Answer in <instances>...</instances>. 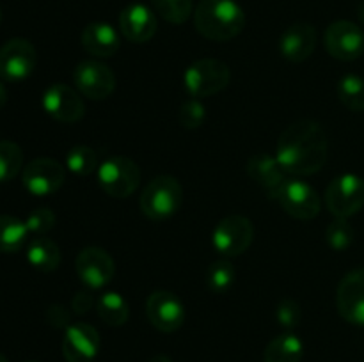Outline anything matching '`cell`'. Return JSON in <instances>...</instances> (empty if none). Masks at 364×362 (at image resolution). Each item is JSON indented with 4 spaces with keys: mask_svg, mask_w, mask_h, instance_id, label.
Segmentation results:
<instances>
[{
    "mask_svg": "<svg viewBox=\"0 0 364 362\" xmlns=\"http://www.w3.org/2000/svg\"><path fill=\"white\" fill-rule=\"evenodd\" d=\"M231 82V71L219 59H199L183 73V85L191 98H208L226 89Z\"/></svg>",
    "mask_w": 364,
    "mask_h": 362,
    "instance_id": "5b68a950",
    "label": "cell"
},
{
    "mask_svg": "<svg viewBox=\"0 0 364 362\" xmlns=\"http://www.w3.org/2000/svg\"><path fill=\"white\" fill-rule=\"evenodd\" d=\"M80 43L87 53L98 59L116 55L121 46V35L107 21H91L82 31Z\"/></svg>",
    "mask_w": 364,
    "mask_h": 362,
    "instance_id": "ffe728a7",
    "label": "cell"
},
{
    "mask_svg": "<svg viewBox=\"0 0 364 362\" xmlns=\"http://www.w3.org/2000/svg\"><path fill=\"white\" fill-rule=\"evenodd\" d=\"M358 18H359V21L364 25V0L358 6Z\"/></svg>",
    "mask_w": 364,
    "mask_h": 362,
    "instance_id": "f35d334b",
    "label": "cell"
},
{
    "mask_svg": "<svg viewBox=\"0 0 364 362\" xmlns=\"http://www.w3.org/2000/svg\"><path fill=\"white\" fill-rule=\"evenodd\" d=\"M38 53L34 45L23 38H13L0 48V78L4 82H23L34 71Z\"/></svg>",
    "mask_w": 364,
    "mask_h": 362,
    "instance_id": "9c48e42d",
    "label": "cell"
},
{
    "mask_svg": "<svg viewBox=\"0 0 364 362\" xmlns=\"http://www.w3.org/2000/svg\"><path fill=\"white\" fill-rule=\"evenodd\" d=\"M338 98L352 112H364V78L348 73L338 82Z\"/></svg>",
    "mask_w": 364,
    "mask_h": 362,
    "instance_id": "484cf974",
    "label": "cell"
},
{
    "mask_svg": "<svg viewBox=\"0 0 364 362\" xmlns=\"http://www.w3.org/2000/svg\"><path fill=\"white\" fill-rule=\"evenodd\" d=\"M28 362H34V361H28Z\"/></svg>",
    "mask_w": 364,
    "mask_h": 362,
    "instance_id": "b9f144b4",
    "label": "cell"
},
{
    "mask_svg": "<svg viewBox=\"0 0 364 362\" xmlns=\"http://www.w3.org/2000/svg\"><path fill=\"white\" fill-rule=\"evenodd\" d=\"M100 351V334L89 323H71L64 329L63 355L68 362H92Z\"/></svg>",
    "mask_w": 364,
    "mask_h": 362,
    "instance_id": "e0dca14e",
    "label": "cell"
},
{
    "mask_svg": "<svg viewBox=\"0 0 364 362\" xmlns=\"http://www.w3.org/2000/svg\"><path fill=\"white\" fill-rule=\"evenodd\" d=\"M255 226L244 215L224 216L212 233V245L223 258H237L251 247Z\"/></svg>",
    "mask_w": 364,
    "mask_h": 362,
    "instance_id": "ba28073f",
    "label": "cell"
},
{
    "mask_svg": "<svg viewBox=\"0 0 364 362\" xmlns=\"http://www.w3.org/2000/svg\"><path fill=\"white\" fill-rule=\"evenodd\" d=\"M96 312L110 327H123L130 318V307L117 291H105L96 298Z\"/></svg>",
    "mask_w": 364,
    "mask_h": 362,
    "instance_id": "cb8c5ba5",
    "label": "cell"
},
{
    "mask_svg": "<svg viewBox=\"0 0 364 362\" xmlns=\"http://www.w3.org/2000/svg\"><path fill=\"white\" fill-rule=\"evenodd\" d=\"M151 6L160 18L174 25L185 23L194 14V0H151Z\"/></svg>",
    "mask_w": 364,
    "mask_h": 362,
    "instance_id": "f1b7e54d",
    "label": "cell"
},
{
    "mask_svg": "<svg viewBox=\"0 0 364 362\" xmlns=\"http://www.w3.org/2000/svg\"><path fill=\"white\" fill-rule=\"evenodd\" d=\"M355 238V231L348 219H334L326 229V241L329 247L336 252L347 251L352 247Z\"/></svg>",
    "mask_w": 364,
    "mask_h": 362,
    "instance_id": "4dcf8cb0",
    "label": "cell"
},
{
    "mask_svg": "<svg viewBox=\"0 0 364 362\" xmlns=\"http://www.w3.org/2000/svg\"><path fill=\"white\" fill-rule=\"evenodd\" d=\"M77 91L89 99H107L116 91V75L100 60H82L73 70Z\"/></svg>",
    "mask_w": 364,
    "mask_h": 362,
    "instance_id": "8fae6325",
    "label": "cell"
},
{
    "mask_svg": "<svg viewBox=\"0 0 364 362\" xmlns=\"http://www.w3.org/2000/svg\"><path fill=\"white\" fill-rule=\"evenodd\" d=\"M316 28L309 23H294L281 34L279 52L290 62H304L316 46Z\"/></svg>",
    "mask_w": 364,
    "mask_h": 362,
    "instance_id": "d6986e66",
    "label": "cell"
},
{
    "mask_svg": "<svg viewBox=\"0 0 364 362\" xmlns=\"http://www.w3.org/2000/svg\"><path fill=\"white\" fill-rule=\"evenodd\" d=\"M0 362H9V361H7V357H6V355H2V353H0Z\"/></svg>",
    "mask_w": 364,
    "mask_h": 362,
    "instance_id": "ab89813d",
    "label": "cell"
},
{
    "mask_svg": "<svg viewBox=\"0 0 364 362\" xmlns=\"http://www.w3.org/2000/svg\"><path fill=\"white\" fill-rule=\"evenodd\" d=\"M41 105L52 119L59 123H78L85 114L82 94L66 84H53L43 92Z\"/></svg>",
    "mask_w": 364,
    "mask_h": 362,
    "instance_id": "5bb4252c",
    "label": "cell"
},
{
    "mask_svg": "<svg viewBox=\"0 0 364 362\" xmlns=\"http://www.w3.org/2000/svg\"><path fill=\"white\" fill-rule=\"evenodd\" d=\"M206 119V109L201 99L188 98L178 110V121L185 130H198Z\"/></svg>",
    "mask_w": 364,
    "mask_h": 362,
    "instance_id": "1f68e13d",
    "label": "cell"
},
{
    "mask_svg": "<svg viewBox=\"0 0 364 362\" xmlns=\"http://www.w3.org/2000/svg\"><path fill=\"white\" fill-rule=\"evenodd\" d=\"M194 27L210 41H231L244 31L245 13L237 0H201L194 9Z\"/></svg>",
    "mask_w": 364,
    "mask_h": 362,
    "instance_id": "7a4b0ae2",
    "label": "cell"
},
{
    "mask_svg": "<svg viewBox=\"0 0 364 362\" xmlns=\"http://www.w3.org/2000/svg\"><path fill=\"white\" fill-rule=\"evenodd\" d=\"M237 279V270L230 259H219L213 265H210L208 273H206V284L213 293H226Z\"/></svg>",
    "mask_w": 364,
    "mask_h": 362,
    "instance_id": "f546056e",
    "label": "cell"
},
{
    "mask_svg": "<svg viewBox=\"0 0 364 362\" xmlns=\"http://www.w3.org/2000/svg\"><path fill=\"white\" fill-rule=\"evenodd\" d=\"M0 21H2V13H0Z\"/></svg>",
    "mask_w": 364,
    "mask_h": 362,
    "instance_id": "60d3db41",
    "label": "cell"
},
{
    "mask_svg": "<svg viewBox=\"0 0 364 362\" xmlns=\"http://www.w3.org/2000/svg\"><path fill=\"white\" fill-rule=\"evenodd\" d=\"M66 167L77 176H89L100 167L98 153L89 146H75L66 155Z\"/></svg>",
    "mask_w": 364,
    "mask_h": 362,
    "instance_id": "4316f807",
    "label": "cell"
},
{
    "mask_svg": "<svg viewBox=\"0 0 364 362\" xmlns=\"http://www.w3.org/2000/svg\"><path fill=\"white\" fill-rule=\"evenodd\" d=\"M28 229L25 222L11 215H0V252L13 254L27 243Z\"/></svg>",
    "mask_w": 364,
    "mask_h": 362,
    "instance_id": "d4e9b609",
    "label": "cell"
},
{
    "mask_svg": "<svg viewBox=\"0 0 364 362\" xmlns=\"http://www.w3.org/2000/svg\"><path fill=\"white\" fill-rule=\"evenodd\" d=\"M329 156V141L322 124L299 119L281 133L276 158L288 176H311L322 170Z\"/></svg>",
    "mask_w": 364,
    "mask_h": 362,
    "instance_id": "6da1fadb",
    "label": "cell"
},
{
    "mask_svg": "<svg viewBox=\"0 0 364 362\" xmlns=\"http://www.w3.org/2000/svg\"><path fill=\"white\" fill-rule=\"evenodd\" d=\"M60 248L46 236H36L27 245V261L38 272H55L60 265Z\"/></svg>",
    "mask_w": 364,
    "mask_h": 362,
    "instance_id": "7402d4cb",
    "label": "cell"
},
{
    "mask_svg": "<svg viewBox=\"0 0 364 362\" xmlns=\"http://www.w3.org/2000/svg\"><path fill=\"white\" fill-rule=\"evenodd\" d=\"M146 316L160 332H176L185 322V305L173 291H153L146 300Z\"/></svg>",
    "mask_w": 364,
    "mask_h": 362,
    "instance_id": "9a60e30c",
    "label": "cell"
},
{
    "mask_svg": "<svg viewBox=\"0 0 364 362\" xmlns=\"http://www.w3.org/2000/svg\"><path fill=\"white\" fill-rule=\"evenodd\" d=\"M25 226H27L28 233L36 234V236H45L53 226H55V213L50 208H36L31 212L25 219Z\"/></svg>",
    "mask_w": 364,
    "mask_h": 362,
    "instance_id": "d6a6232c",
    "label": "cell"
},
{
    "mask_svg": "<svg viewBox=\"0 0 364 362\" xmlns=\"http://www.w3.org/2000/svg\"><path fill=\"white\" fill-rule=\"evenodd\" d=\"M272 199L279 202L288 215L297 220L315 219L322 209L318 192L301 177H288Z\"/></svg>",
    "mask_w": 364,
    "mask_h": 362,
    "instance_id": "52a82bcc",
    "label": "cell"
},
{
    "mask_svg": "<svg viewBox=\"0 0 364 362\" xmlns=\"http://www.w3.org/2000/svg\"><path fill=\"white\" fill-rule=\"evenodd\" d=\"M326 204L334 219H350L364 206V180L358 174H341L329 183Z\"/></svg>",
    "mask_w": 364,
    "mask_h": 362,
    "instance_id": "8992f818",
    "label": "cell"
},
{
    "mask_svg": "<svg viewBox=\"0 0 364 362\" xmlns=\"http://www.w3.org/2000/svg\"><path fill=\"white\" fill-rule=\"evenodd\" d=\"M336 309L345 322L364 327V268L352 270L340 280Z\"/></svg>",
    "mask_w": 364,
    "mask_h": 362,
    "instance_id": "2e32d148",
    "label": "cell"
},
{
    "mask_svg": "<svg viewBox=\"0 0 364 362\" xmlns=\"http://www.w3.org/2000/svg\"><path fill=\"white\" fill-rule=\"evenodd\" d=\"M276 319L283 329H295V327H299V323H301L302 319L301 305L295 300H291V298H284V300H281L279 304H277Z\"/></svg>",
    "mask_w": 364,
    "mask_h": 362,
    "instance_id": "836d02e7",
    "label": "cell"
},
{
    "mask_svg": "<svg viewBox=\"0 0 364 362\" xmlns=\"http://www.w3.org/2000/svg\"><path fill=\"white\" fill-rule=\"evenodd\" d=\"M247 174L252 181L259 185L263 190L269 194L272 199L276 192L279 190L281 185L288 180L287 170L281 167L279 160L276 155H267V153H259V155L252 156L247 162Z\"/></svg>",
    "mask_w": 364,
    "mask_h": 362,
    "instance_id": "44dd1931",
    "label": "cell"
},
{
    "mask_svg": "<svg viewBox=\"0 0 364 362\" xmlns=\"http://www.w3.org/2000/svg\"><path fill=\"white\" fill-rule=\"evenodd\" d=\"M119 28L123 38L130 43H148L156 32L155 11L146 4L134 2L124 7L119 14Z\"/></svg>",
    "mask_w": 364,
    "mask_h": 362,
    "instance_id": "ac0fdd59",
    "label": "cell"
},
{
    "mask_svg": "<svg viewBox=\"0 0 364 362\" xmlns=\"http://www.w3.org/2000/svg\"><path fill=\"white\" fill-rule=\"evenodd\" d=\"M304 357V344L301 337L287 332L274 337L265 348V362H301Z\"/></svg>",
    "mask_w": 364,
    "mask_h": 362,
    "instance_id": "603a6c76",
    "label": "cell"
},
{
    "mask_svg": "<svg viewBox=\"0 0 364 362\" xmlns=\"http://www.w3.org/2000/svg\"><path fill=\"white\" fill-rule=\"evenodd\" d=\"M92 305H96V298L87 290L77 291L75 297L71 298V309H73L75 314H85V312L91 311Z\"/></svg>",
    "mask_w": 364,
    "mask_h": 362,
    "instance_id": "e575fe53",
    "label": "cell"
},
{
    "mask_svg": "<svg viewBox=\"0 0 364 362\" xmlns=\"http://www.w3.org/2000/svg\"><path fill=\"white\" fill-rule=\"evenodd\" d=\"M46 319H48L50 325L53 327H68L71 325L70 323V312L63 307V305H52V307L46 311Z\"/></svg>",
    "mask_w": 364,
    "mask_h": 362,
    "instance_id": "d590c367",
    "label": "cell"
},
{
    "mask_svg": "<svg viewBox=\"0 0 364 362\" xmlns=\"http://www.w3.org/2000/svg\"><path fill=\"white\" fill-rule=\"evenodd\" d=\"M66 180V169L53 158H36L21 170V183L28 194L46 197L59 190Z\"/></svg>",
    "mask_w": 364,
    "mask_h": 362,
    "instance_id": "7c38bea8",
    "label": "cell"
},
{
    "mask_svg": "<svg viewBox=\"0 0 364 362\" xmlns=\"http://www.w3.org/2000/svg\"><path fill=\"white\" fill-rule=\"evenodd\" d=\"M141 176L137 163L127 156H110L96 170L100 188L114 199L130 197L141 185Z\"/></svg>",
    "mask_w": 364,
    "mask_h": 362,
    "instance_id": "277c9868",
    "label": "cell"
},
{
    "mask_svg": "<svg viewBox=\"0 0 364 362\" xmlns=\"http://www.w3.org/2000/svg\"><path fill=\"white\" fill-rule=\"evenodd\" d=\"M78 279L89 290H102L112 280L116 273V263L112 256L100 247H85L78 252L75 261Z\"/></svg>",
    "mask_w": 364,
    "mask_h": 362,
    "instance_id": "4fadbf2b",
    "label": "cell"
},
{
    "mask_svg": "<svg viewBox=\"0 0 364 362\" xmlns=\"http://www.w3.org/2000/svg\"><path fill=\"white\" fill-rule=\"evenodd\" d=\"M6 103H7V89L6 85L0 82V110H2V106L6 105Z\"/></svg>",
    "mask_w": 364,
    "mask_h": 362,
    "instance_id": "8d00e7d4",
    "label": "cell"
},
{
    "mask_svg": "<svg viewBox=\"0 0 364 362\" xmlns=\"http://www.w3.org/2000/svg\"><path fill=\"white\" fill-rule=\"evenodd\" d=\"M148 362H173V361H171V358L167 357V355H155V357L149 358Z\"/></svg>",
    "mask_w": 364,
    "mask_h": 362,
    "instance_id": "74e56055",
    "label": "cell"
},
{
    "mask_svg": "<svg viewBox=\"0 0 364 362\" xmlns=\"http://www.w3.org/2000/svg\"><path fill=\"white\" fill-rule=\"evenodd\" d=\"M183 202V188L173 176H156L149 181L139 197V208L149 220H167L180 209Z\"/></svg>",
    "mask_w": 364,
    "mask_h": 362,
    "instance_id": "3957f363",
    "label": "cell"
},
{
    "mask_svg": "<svg viewBox=\"0 0 364 362\" xmlns=\"http://www.w3.org/2000/svg\"><path fill=\"white\" fill-rule=\"evenodd\" d=\"M23 169V151L13 141H0V183L11 181Z\"/></svg>",
    "mask_w": 364,
    "mask_h": 362,
    "instance_id": "83f0119b",
    "label": "cell"
},
{
    "mask_svg": "<svg viewBox=\"0 0 364 362\" xmlns=\"http://www.w3.org/2000/svg\"><path fill=\"white\" fill-rule=\"evenodd\" d=\"M323 45L331 57L350 62L364 53V32L354 21L336 20L327 27Z\"/></svg>",
    "mask_w": 364,
    "mask_h": 362,
    "instance_id": "30bf717a",
    "label": "cell"
}]
</instances>
